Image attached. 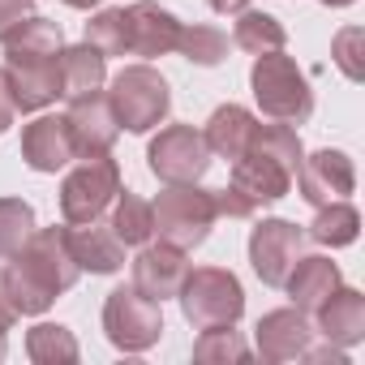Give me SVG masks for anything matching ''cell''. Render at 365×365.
<instances>
[{
    "label": "cell",
    "mask_w": 365,
    "mask_h": 365,
    "mask_svg": "<svg viewBox=\"0 0 365 365\" xmlns=\"http://www.w3.org/2000/svg\"><path fill=\"white\" fill-rule=\"evenodd\" d=\"M314 344V322L309 314H301L297 305H284V309H271L258 318L254 327V348L267 365H284V361H301L305 348Z\"/></svg>",
    "instance_id": "cell-14"
},
{
    "label": "cell",
    "mask_w": 365,
    "mask_h": 365,
    "mask_svg": "<svg viewBox=\"0 0 365 365\" xmlns=\"http://www.w3.org/2000/svg\"><path fill=\"white\" fill-rule=\"evenodd\" d=\"M65 237H69V250H73V258H78L82 271H91V275H116L125 267V245L108 228V220L65 224Z\"/></svg>",
    "instance_id": "cell-19"
},
{
    "label": "cell",
    "mask_w": 365,
    "mask_h": 365,
    "mask_svg": "<svg viewBox=\"0 0 365 365\" xmlns=\"http://www.w3.org/2000/svg\"><path fill=\"white\" fill-rule=\"evenodd\" d=\"M339 284H344V279H339V267H335L327 254H301L297 267H292L288 279H284V292L292 297V305H297L301 314H314Z\"/></svg>",
    "instance_id": "cell-20"
},
{
    "label": "cell",
    "mask_w": 365,
    "mask_h": 365,
    "mask_svg": "<svg viewBox=\"0 0 365 365\" xmlns=\"http://www.w3.org/2000/svg\"><path fill=\"white\" fill-rule=\"evenodd\" d=\"M73 159H78V150H73V138H69V120L65 116L35 112V120L22 125V163L31 172L52 176V172H65Z\"/></svg>",
    "instance_id": "cell-17"
},
{
    "label": "cell",
    "mask_w": 365,
    "mask_h": 365,
    "mask_svg": "<svg viewBox=\"0 0 365 365\" xmlns=\"http://www.w3.org/2000/svg\"><path fill=\"white\" fill-rule=\"evenodd\" d=\"M305 237L314 245H327V250H344L361 237V211L348 202V198H335V202H322L314 207V220L305 224Z\"/></svg>",
    "instance_id": "cell-25"
},
{
    "label": "cell",
    "mask_w": 365,
    "mask_h": 365,
    "mask_svg": "<svg viewBox=\"0 0 365 365\" xmlns=\"http://www.w3.org/2000/svg\"><path fill=\"white\" fill-rule=\"evenodd\" d=\"M65 120H69V138H73L78 159L108 155V150L116 146V138H120V125H116L112 103H108V95H103V91H91V95L69 99Z\"/></svg>",
    "instance_id": "cell-15"
},
{
    "label": "cell",
    "mask_w": 365,
    "mask_h": 365,
    "mask_svg": "<svg viewBox=\"0 0 365 365\" xmlns=\"http://www.w3.org/2000/svg\"><path fill=\"white\" fill-rule=\"evenodd\" d=\"M254 129H258V116H254L250 108H241V103H220V108L207 116L202 138H207V146H211L215 159H228V163H232V159H241V155L250 150Z\"/></svg>",
    "instance_id": "cell-21"
},
{
    "label": "cell",
    "mask_w": 365,
    "mask_h": 365,
    "mask_svg": "<svg viewBox=\"0 0 365 365\" xmlns=\"http://www.w3.org/2000/svg\"><path fill=\"white\" fill-rule=\"evenodd\" d=\"M314 335H322L327 344H339V348H356L365 339V297L348 284H339L314 314Z\"/></svg>",
    "instance_id": "cell-18"
},
{
    "label": "cell",
    "mask_w": 365,
    "mask_h": 365,
    "mask_svg": "<svg viewBox=\"0 0 365 365\" xmlns=\"http://www.w3.org/2000/svg\"><path fill=\"white\" fill-rule=\"evenodd\" d=\"M301 361H309V365H327V361H331V365H348V348H339V344H322V348H314V344H309Z\"/></svg>",
    "instance_id": "cell-34"
},
{
    "label": "cell",
    "mask_w": 365,
    "mask_h": 365,
    "mask_svg": "<svg viewBox=\"0 0 365 365\" xmlns=\"http://www.w3.org/2000/svg\"><path fill=\"white\" fill-rule=\"evenodd\" d=\"M5 352H9V339H5V327H0V361H5Z\"/></svg>",
    "instance_id": "cell-40"
},
{
    "label": "cell",
    "mask_w": 365,
    "mask_h": 365,
    "mask_svg": "<svg viewBox=\"0 0 365 365\" xmlns=\"http://www.w3.org/2000/svg\"><path fill=\"white\" fill-rule=\"evenodd\" d=\"M103 220H108V228L120 237L125 250H138V245L155 241V211H150V202L138 198V194L125 190V185H120V194L112 198V207H108Z\"/></svg>",
    "instance_id": "cell-24"
},
{
    "label": "cell",
    "mask_w": 365,
    "mask_h": 365,
    "mask_svg": "<svg viewBox=\"0 0 365 365\" xmlns=\"http://www.w3.org/2000/svg\"><path fill=\"white\" fill-rule=\"evenodd\" d=\"M108 91V103H112V116L125 133H150L168 120L172 112V86L159 69H150L146 61L142 65H125L112 82H103Z\"/></svg>",
    "instance_id": "cell-4"
},
{
    "label": "cell",
    "mask_w": 365,
    "mask_h": 365,
    "mask_svg": "<svg viewBox=\"0 0 365 365\" xmlns=\"http://www.w3.org/2000/svg\"><path fill=\"white\" fill-rule=\"evenodd\" d=\"M5 61H26V56H61V48H65V31H61V22H52V18H39V14H31V18H22L5 39Z\"/></svg>",
    "instance_id": "cell-23"
},
{
    "label": "cell",
    "mask_w": 365,
    "mask_h": 365,
    "mask_svg": "<svg viewBox=\"0 0 365 365\" xmlns=\"http://www.w3.org/2000/svg\"><path fill=\"white\" fill-rule=\"evenodd\" d=\"M5 275H9V292H14V305L22 318L48 314L82 279V267H78L69 237H65V224L61 228H35L22 241V250L5 258Z\"/></svg>",
    "instance_id": "cell-1"
},
{
    "label": "cell",
    "mask_w": 365,
    "mask_h": 365,
    "mask_svg": "<svg viewBox=\"0 0 365 365\" xmlns=\"http://www.w3.org/2000/svg\"><path fill=\"white\" fill-rule=\"evenodd\" d=\"M129 271H133L129 284H133L142 297H150V301L163 305V301H176L180 284H185V275H190V254L176 250V245H168V241H146V245H138Z\"/></svg>",
    "instance_id": "cell-12"
},
{
    "label": "cell",
    "mask_w": 365,
    "mask_h": 365,
    "mask_svg": "<svg viewBox=\"0 0 365 365\" xmlns=\"http://www.w3.org/2000/svg\"><path fill=\"white\" fill-rule=\"evenodd\" d=\"M215 155L198 125H163L146 146V168L159 185H194L211 172Z\"/></svg>",
    "instance_id": "cell-8"
},
{
    "label": "cell",
    "mask_w": 365,
    "mask_h": 365,
    "mask_svg": "<svg viewBox=\"0 0 365 365\" xmlns=\"http://www.w3.org/2000/svg\"><path fill=\"white\" fill-rule=\"evenodd\" d=\"M22 314H18V305H14V292H9V275H5V267H0V327H14Z\"/></svg>",
    "instance_id": "cell-35"
},
{
    "label": "cell",
    "mask_w": 365,
    "mask_h": 365,
    "mask_svg": "<svg viewBox=\"0 0 365 365\" xmlns=\"http://www.w3.org/2000/svg\"><path fill=\"white\" fill-rule=\"evenodd\" d=\"M309 237L301 224L292 220H258L250 228V267L267 288H284L288 271L297 267V258L305 254Z\"/></svg>",
    "instance_id": "cell-10"
},
{
    "label": "cell",
    "mask_w": 365,
    "mask_h": 365,
    "mask_svg": "<svg viewBox=\"0 0 365 365\" xmlns=\"http://www.w3.org/2000/svg\"><path fill=\"white\" fill-rule=\"evenodd\" d=\"M365 31L361 26H339L335 39H331V61L335 69L348 78V82H361L365 78Z\"/></svg>",
    "instance_id": "cell-31"
},
{
    "label": "cell",
    "mask_w": 365,
    "mask_h": 365,
    "mask_svg": "<svg viewBox=\"0 0 365 365\" xmlns=\"http://www.w3.org/2000/svg\"><path fill=\"white\" fill-rule=\"evenodd\" d=\"M176 52L198 69H215V65L228 61V35L220 26H211V22H190V26H180Z\"/></svg>",
    "instance_id": "cell-28"
},
{
    "label": "cell",
    "mask_w": 365,
    "mask_h": 365,
    "mask_svg": "<svg viewBox=\"0 0 365 365\" xmlns=\"http://www.w3.org/2000/svg\"><path fill=\"white\" fill-rule=\"evenodd\" d=\"M61 5H69V9H95V5H103V0H61Z\"/></svg>",
    "instance_id": "cell-38"
},
{
    "label": "cell",
    "mask_w": 365,
    "mask_h": 365,
    "mask_svg": "<svg viewBox=\"0 0 365 365\" xmlns=\"http://www.w3.org/2000/svg\"><path fill=\"white\" fill-rule=\"evenodd\" d=\"M176 301L194 331L228 327V322H241V314H245V288L228 267H190Z\"/></svg>",
    "instance_id": "cell-6"
},
{
    "label": "cell",
    "mask_w": 365,
    "mask_h": 365,
    "mask_svg": "<svg viewBox=\"0 0 365 365\" xmlns=\"http://www.w3.org/2000/svg\"><path fill=\"white\" fill-rule=\"evenodd\" d=\"M86 43L103 56H125V9H99L86 22Z\"/></svg>",
    "instance_id": "cell-32"
},
{
    "label": "cell",
    "mask_w": 365,
    "mask_h": 365,
    "mask_svg": "<svg viewBox=\"0 0 365 365\" xmlns=\"http://www.w3.org/2000/svg\"><path fill=\"white\" fill-rule=\"evenodd\" d=\"M194 361L202 365H237V361H250V344L241 339L237 322L228 327H202V335L194 339Z\"/></svg>",
    "instance_id": "cell-29"
},
{
    "label": "cell",
    "mask_w": 365,
    "mask_h": 365,
    "mask_svg": "<svg viewBox=\"0 0 365 365\" xmlns=\"http://www.w3.org/2000/svg\"><path fill=\"white\" fill-rule=\"evenodd\" d=\"M14 116H18V108H14V95H9V82H5V69H0V138L9 133V125H14Z\"/></svg>",
    "instance_id": "cell-36"
},
{
    "label": "cell",
    "mask_w": 365,
    "mask_h": 365,
    "mask_svg": "<svg viewBox=\"0 0 365 365\" xmlns=\"http://www.w3.org/2000/svg\"><path fill=\"white\" fill-rule=\"evenodd\" d=\"M250 91L254 103L267 120H284V125H305L314 116V86L305 78V69L284 56V52H262L254 56L250 69Z\"/></svg>",
    "instance_id": "cell-3"
},
{
    "label": "cell",
    "mask_w": 365,
    "mask_h": 365,
    "mask_svg": "<svg viewBox=\"0 0 365 365\" xmlns=\"http://www.w3.org/2000/svg\"><path fill=\"white\" fill-rule=\"evenodd\" d=\"M180 22L176 14H168L155 0H133L125 9V56H142V61H155V56H168L176 52V39H180Z\"/></svg>",
    "instance_id": "cell-13"
},
{
    "label": "cell",
    "mask_w": 365,
    "mask_h": 365,
    "mask_svg": "<svg viewBox=\"0 0 365 365\" xmlns=\"http://www.w3.org/2000/svg\"><path fill=\"white\" fill-rule=\"evenodd\" d=\"M232 43L250 56H262V52H284L288 48V31L279 18L262 14V9H241L237 14V26H232Z\"/></svg>",
    "instance_id": "cell-26"
},
{
    "label": "cell",
    "mask_w": 365,
    "mask_h": 365,
    "mask_svg": "<svg viewBox=\"0 0 365 365\" xmlns=\"http://www.w3.org/2000/svg\"><path fill=\"white\" fill-rule=\"evenodd\" d=\"M26 356L35 365H73L82 356V348L65 322H35L26 331Z\"/></svg>",
    "instance_id": "cell-27"
},
{
    "label": "cell",
    "mask_w": 365,
    "mask_h": 365,
    "mask_svg": "<svg viewBox=\"0 0 365 365\" xmlns=\"http://www.w3.org/2000/svg\"><path fill=\"white\" fill-rule=\"evenodd\" d=\"M5 82L18 112H43L61 99V56L5 61Z\"/></svg>",
    "instance_id": "cell-16"
},
{
    "label": "cell",
    "mask_w": 365,
    "mask_h": 365,
    "mask_svg": "<svg viewBox=\"0 0 365 365\" xmlns=\"http://www.w3.org/2000/svg\"><path fill=\"white\" fill-rule=\"evenodd\" d=\"M103 82H108V56L99 48H91L86 39L73 48H61V99L103 91Z\"/></svg>",
    "instance_id": "cell-22"
},
{
    "label": "cell",
    "mask_w": 365,
    "mask_h": 365,
    "mask_svg": "<svg viewBox=\"0 0 365 365\" xmlns=\"http://www.w3.org/2000/svg\"><path fill=\"white\" fill-rule=\"evenodd\" d=\"M35 207L26 198H0V262L22 250V241L35 232Z\"/></svg>",
    "instance_id": "cell-30"
},
{
    "label": "cell",
    "mask_w": 365,
    "mask_h": 365,
    "mask_svg": "<svg viewBox=\"0 0 365 365\" xmlns=\"http://www.w3.org/2000/svg\"><path fill=\"white\" fill-rule=\"evenodd\" d=\"M297 194L309 202V207H322V202H335V198H348L356 190V163L348 150H335V146H322L314 155L301 159L297 168Z\"/></svg>",
    "instance_id": "cell-11"
},
{
    "label": "cell",
    "mask_w": 365,
    "mask_h": 365,
    "mask_svg": "<svg viewBox=\"0 0 365 365\" xmlns=\"http://www.w3.org/2000/svg\"><path fill=\"white\" fill-rule=\"evenodd\" d=\"M322 5H327V9H348L352 0H322Z\"/></svg>",
    "instance_id": "cell-39"
},
{
    "label": "cell",
    "mask_w": 365,
    "mask_h": 365,
    "mask_svg": "<svg viewBox=\"0 0 365 365\" xmlns=\"http://www.w3.org/2000/svg\"><path fill=\"white\" fill-rule=\"evenodd\" d=\"M120 163L112 155H91L78 159L65 180H61V220L65 224H86V220H103L112 198L120 194Z\"/></svg>",
    "instance_id": "cell-7"
},
{
    "label": "cell",
    "mask_w": 365,
    "mask_h": 365,
    "mask_svg": "<svg viewBox=\"0 0 365 365\" xmlns=\"http://www.w3.org/2000/svg\"><path fill=\"white\" fill-rule=\"evenodd\" d=\"M207 5H211L215 14H224V18H228V14H241V9H250V0H207Z\"/></svg>",
    "instance_id": "cell-37"
},
{
    "label": "cell",
    "mask_w": 365,
    "mask_h": 365,
    "mask_svg": "<svg viewBox=\"0 0 365 365\" xmlns=\"http://www.w3.org/2000/svg\"><path fill=\"white\" fill-rule=\"evenodd\" d=\"M155 211V237L194 254L198 245H207L220 211H215V190H202L198 180L194 185H163V194L150 202Z\"/></svg>",
    "instance_id": "cell-5"
},
{
    "label": "cell",
    "mask_w": 365,
    "mask_h": 365,
    "mask_svg": "<svg viewBox=\"0 0 365 365\" xmlns=\"http://www.w3.org/2000/svg\"><path fill=\"white\" fill-rule=\"evenodd\" d=\"M292 190V172L271 159L267 150H245L241 159H232V176H228V185L215 190V211L220 220H254L262 207L288 198Z\"/></svg>",
    "instance_id": "cell-2"
},
{
    "label": "cell",
    "mask_w": 365,
    "mask_h": 365,
    "mask_svg": "<svg viewBox=\"0 0 365 365\" xmlns=\"http://www.w3.org/2000/svg\"><path fill=\"white\" fill-rule=\"evenodd\" d=\"M35 14V0H0V39H5L22 18Z\"/></svg>",
    "instance_id": "cell-33"
},
{
    "label": "cell",
    "mask_w": 365,
    "mask_h": 365,
    "mask_svg": "<svg viewBox=\"0 0 365 365\" xmlns=\"http://www.w3.org/2000/svg\"><path fill=\"white\" fill-rule=\"evenodd\" d=\"M103 335L116 352H146L163 335V305L142 297L133 284H120L103 301Z\"/></svg>",
    "instance_id": "cell-9"
}]
</instances>
